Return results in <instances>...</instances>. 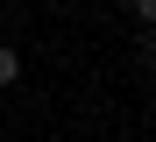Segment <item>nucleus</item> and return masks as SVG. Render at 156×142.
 <instances>
[{
  "label": "nucleus",
  "instance_id": "f03ea898",
  "mask_svg": "<svg viewBox=\"0 0 156 142\" xmlns=\"http://www.w3.org/2000/svg\"><path fill=\"white\" fill-rule=\"evenodd\" d=\"M128 7H135V21H142V28H156V0H128Z\"/></svg>",
  "mask_w": 156,
  "mask_h": 142
},
{
  "label": "nucleus",
  "instance_id": "f257e3e1",
  "mask_svg": "<svg viewBox=\"0 0 156 142\" xmlns=\"http://www.w3.org/2000/svg\"><path fill=\"white\" fill-rule=\"evenodd\" d=\"M14 78H21V50H14V43H0V85H14Z\"/></svg>",
  "mask_w": 156,
  "mask_h": 142
},
{
  "label": "nucleus",
  "instance_id": "7ed1b4c3",
  "mask_svg": "<svg viewBox=\"0 0 156 142\" xmlns=\"http://www.w3.org/2000/svg\"><path fill=\"white\" fill-rule=\"evenodd\" d=\"M142 57H149V64H156V28H149V36H142Z\"/></svg>",
  "mask_w": 156,
  "mask_h": 142
}]
</instances>
